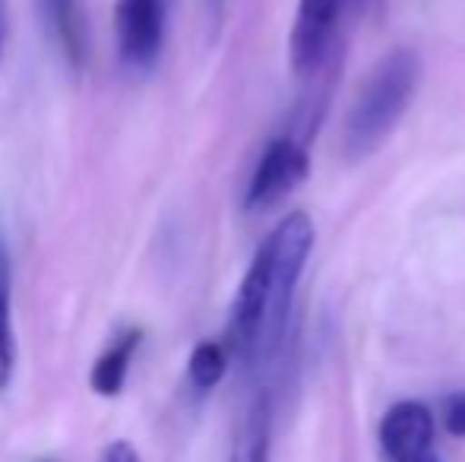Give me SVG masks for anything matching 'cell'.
Returning a JSON list of instances; mask_svg holds the SVG:
<instances>
[{"mask_svg":"<svg viewBox=\"0 0 465 462\" xmlns=\"http://www.w3.org/2000/svg\"><path fill=\"white\" fill-rule=\"evenodd\" d=\"M270 434H272L270 399H266V393H260L238 431L232 462H270Z\"/></svg>","mask_w":465,"mask_h":462,"instance_id":"9","label":"cell"},{"mask_svg":"<svg viewBox=\"0 0 465 462\" xmlns=\"http://www.w3.org/2000/svg\"><path fill=\"white\" fill-rule=\"evenodd\" d=\"M6 29H10V10H6V0H0V64L6 51Z\"/></svg>","mask_w":465,"mask_h":462,"instance_id":"14","label":"cell"},{"mask_svg":"<svg viewBox=\"0 0 465 462\" xmlns=\"http://www.w3.org/2000/svg\"><path fill=\"white\" fill-rule=\"evenodd\" d=\"M421 83V57L411 48H396L373 64L358 89L342 127V152L349 162H361L377 152L409 112Z\"/></svg>","mask_w":465,"mask_h":462,"instance_id":"2","label":"cell"},{"mask_svg":"<svg viewBox=\"0 0 465 462\" xmlns=\"http://www.w3.org/2000/svg\"><path fill=\"white\" fill-rule=\"evenodd\" d=\"M143 342V329H124L108 349L98 355V361L93 364V374H89V387L93 393L104 396V399H114V396L124 393V383H127L130 364H134V355Z\"/></svg>","mask_w":465,"mask_h":462,"instance_id":"8","label":"cell"},{"mask_svg":"<svg viewBox=\"0 0 465 462\" xmlns=\"http://www.w3.org/2000/svg\"><path fill=\"white\" fill-rule=\"evenodd\" d=\"M203 6H206V13H209V23L219 25L222 13H225V0H203Z\"/></svg>","mask_w":465,"mask_h":462,"instance_id":"15","label":"cell"},{"mask_svg":"<svg viewBox=\"0 0 465 462\" xmlns=\"http://www.w3.org/2000/svg\"><path fill=\"white\" fill-rule=\"evenodd\" d=\"M307 172H311V155H307L304 143L294 140V136H276V140L266 143L257 165H253L244 206L251 212L270 210L307 178Z\"/></svg>","mask_w":465,"mask_h":462,"instance_id":"3","label":"cell"},{"mask_svg":"<svg viewBox=\"0 0 465 462\" xmlns=\"http://www.w3.org/2000/svg\"><path fill=\"white\" fill-rule=\"evenodd\" d=\"M102 462H140V453H136L134 444H127V440H114V444L104 447Z\"/></svg>","mask_w":465,"mask_h":462,"instance_id":"13","label":"cell"},{"mask_svg":"<svg viewBox=\"0 0 465 462\" xmlns=\"http://www.w3.org/2000/svg\"><path fill=\"white\" fill-rule=\"evenodd\" d=\"M228 358H232V351H228L225 342L206 339V342H200V346H193V351H190V358H187L190 387L200 389V393H209V389L219 387L228 370Z\"/></svg>","mask_w":465,"mask_h":462,"instance_id":"11","label":"cell"},{"mask_svg":"<svg viewBox=\"0 0 465 462\" xmlns=\"http://www.w3.org/2000/svg\"><path fill=\"white\" fill-rule=\"evenodd\" d=\"M437 421L424 402L402 399L380 421V447L390 462H440L434 453Z\"/></svg>","mask_w":465,"mask_h":462,"instance_id":"6","label":"cell"},{"mask_svg":"<svg viewBox=\"0 0 465 462\" xmlns=\"http://www.w3.org/2000/svg\"><path fill=\"white\" fill-rule=\"evenodd\" d=\"M35 13L64 64L80 74L89 61V25L83 0H35Z\"/></svg>","mask_w":465,"mask_h":462,"instance_id":"7","label":"cell"},{"mask_svg":"<svg viewBox=\"0 0 465 462\" xmlns=\"http://www.w3.org/2000/svg\"><path fill=\"white\" fill-rule=\"evenodd\" d=\"M313 241L311 216L288 212L257 247L228 317L225 346L241 364H263L279 351Z\"/></svg>","mask_w":465,"mask_h":462,"instance_id":"1","label":"cell"},{"mask_svg":"<svg viewBox=\"0 0 465 462\" xmlns=\"http://www.w3.org/2000/svg\"><path fill=\"white\" fill-rule=\"evenodd\" d=\"M440 421L453 437H465V389H456L440 402Z\"/></svg>","mask_w":465,"mask_h":462,"instance_id":"12","label":"cell"},{"mask_svg":"<svg viewBox=\"0 0 465 462\" xmlns=\"http://www.w3.org/2000/svg\"><path fill=\"white\" fill-rule=\"evenodd\" d=\"M345 6L349 0H298L292 38H288V57L298 76H313L330 61Z\"/></svg>","mask_w":465,"mask_h":462,"instance_id":"4","label":"cell"},{"mask_svg":"<svg viewBox=\"0 0 465 462\" xmlns=\"http://www.w3.org/2000/svg\"><path fill=\"white\" fill-rule=\"evenodd\" d=\"M16 368V329H13V263L6 241L0 238V393Z\"/></svg>","mask_w":465,"mask_h":462,"instance_id":"10","label":"cell"},{"mask_svg":"<svg viewBox=\"0 0 465 462\" xmlns=\"http://www.w3.org/2000/svg\"><path fill=\"white\" fill-rule=\"evenodd\" d=\"M114 32L124 64L149 70L165 42V0H117Z\"/></svg>","mask_w":465,"mask_h":462,"instance_id":"5","label":"cell"}]
</instances>
